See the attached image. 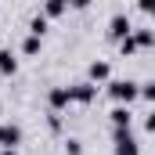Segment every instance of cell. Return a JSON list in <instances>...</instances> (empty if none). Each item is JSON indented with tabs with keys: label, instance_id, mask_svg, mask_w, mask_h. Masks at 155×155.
<instances>
[{
	"label": "cell",
	"instance_id": "30bf717a",
	"mask_svg": "<svg viewBox=\"0 0 155 155\" xmlns=\"http://www.w3.org/2000/svg\"><path fill=\"white\" fill-rule=\"evenodd\" d=\"M65 11H69L65 0H47V4H43V18H47V22H51V18H61Z\"/></svg>",
	"mask_w": 155,
	"mask_h": 155
},
{
	"label": "cell",
	"instance_id": "ac0fdd59",
	"mask_svg": "<svg viewBox=\"0 0 155 155\" xmlns=\"http://www.w3.org/2000/svg\"><path fill=\"white\" fill-rule=\"evenodd\" d=\"M144 130H148V134H155V112H148V116H144Z\"/></svg>",
	"mask_w": 155,
	"mask_h": 155
},
{
	"label": "cell",
	"instance_id": "4fadbf2b",
	"mask_svg": "<svg viewBox=\"0 0 155 155\" xmlns=\"http://www.w3.org/2000/svg\"><path fill=\"white\" fill-rule=\"evenodd\" d=\"M43 33H47V18H43V15H36V18L29 22V36H40V40H43Z\"/></svg>",
	"mask_w": 155,
	"mask_h": 155
},
{
	"label": "cell",
	"instance_id": "9c48e42d",
	"mask_svg": "<svg viewBox=\"0 0 155 155\" xmlns=\"http://www.w3.org/2000/svg\"><path fill=\"white\" fill-rule=\"evenodd\" d=\"M15 69H18V58L7 47H0V76H15Z\"/></svg>",
	"mask_w": 155,
	"mask_h": 155
},
{
	"label": "cell",
	"instance_id": "8fae6325",
	"mask_svg": "<svg viewBox=\"0 0 155 155\" xmlns=\"http://www.w3.org/2000/svg\"><path fill=\"white\" fill-rule=\"evenodd\" d=\"M40 47H43V40H40V36H25V40H22V54H25V58H36Z\"/></svg>",
	"mask_w": 155,
	"mask_h": 155
},
{
	"label": "cell",
	"instance_id": "3957f363",
	"mask_svg": "<svg viewBox=\"0 0 155 155\" xmlns=\"http://www.w3.org/2000/svg\"><path fill=\"white\" fill-rule=\"evenodd\" d=\"M108 36L116 40V43H123V40H126V36H134V25H130V18H126L123 11L108 18Z\"/></svg>",
	"mask_w": 155,
	"mask_h": 155
},
{
	"label": "cell",
	"instance_id": "277c9868",
	"mask_svg": "<svg viewBox=\"0 0 155 155\" xmlns=\"http://www.w3.org/2000/svg\"><path fill=\"white\" fill-rule=\"evenodd\" d=\"M69 90H72V105H90V101L97 97V87H94L90 79H83V83H72Z\"/></svg>",
	"mask_w": 155,
	"mask_h": 155
},
{
	"label": "cell",
	"instance_id": "ba28073f",
	"mask_svg": "<svg viewBox=\"0 0 155 155\" xmlns=\"http://www.w3.org/2000/svg\"><path fill=\"white\" fill-rule=\"evenodd\" d=\"M108 119H112V130H130L134 112H130V108H123V105H116V108L108 112Z\"/></svg>",
	"mask_w": 155,
	"mask_h": 155
},
{
	"label": "cell",
	"instance_id": "2e32d148",
	"mask_svg": "<svg viewBox=\"0 0 155 155\" xmlns=\"http://www.w3.org/2000/svg\"><path fill=\"white\" fill-rule=\"evenodd\" d=\"M137 11H141V15H148V18H155V0H141V4H137Z\"/></svg>",
	"mask_w": 155,
	"mask_h": 155
},
{
	"label": "cell",
	"instance_id": "7c38bea8",
	"mask_svg": "<svg viewBox=\"0 0 155 155\" xmlns=\"http://www.w3.org/2000/svg\"><path fill=\"white\" fill-rule=\"evenodd\" d=\"M134 40H137L141 51L144 47H155V29H134Z\"/></svg>",
	"mask_w": 155,
	"mask_h": 155
},
{
	"label": "cell",
	"instance_id": "5b68a950",
	"mask_svg": "<svg viewBox=\"0 0 155 155\" xmlns=\"http://www.w3.org/2000/svg\"><path fill=\"white\" fill-rule=\"evenodd\" d=\"M47 105H51V112H65V108L72 105V90H69V87H54V90L47 94Z\"/></svg>",
	"mask_w": 155,
	"mask_h": 155
},
{
	"label": "cell",
	"instance_id": "9a60e30c",
	"mask_svg": "<svg viewBox=\"0 0 155 155\" xmlns=\"http://www.w3.org/2000/svg\"><path fill=\"white\" fill-rule=\"evenodd\" d=\"M141 97L155 105V79H152V83H141Z\"/></svg>",
	"mask_w": 155,
	"mask_h": 155
},
{
	"label": "cell",
	"instance_id": "d6986e66",
	"mask_svg": "<svg viewBox=\"0 0 155 155\" xmlns=\"http://www.w3.org/2000/svg\"><path fill=\"white\" fill-rule=\"evenodd\" d=\"M0 155H18V148H0Z\"/></svg>",
	"mask_w": 155,
	"mask_h": 155
},
{
	"label": "cell",
	"instance_id": "7a4b0ae2",
	"mask_svg": "<svg viewBox=\"0 0 155 155\" xmlns=\"http://www.w3.org/2000/svg\"><path fill=\"white\" fill-rule=\"evenodd\" d=\"M112 152L116 155H141V144L134 130H112Z\"/></svg>",
	"mask_w": 155,
	"mask_h": 155
},
{
	"label": "cell",
	"instance_id": "52a82bcc",
	"mask_svg": "<svg viewBox=\"0 0 155 155\" xmlns=\"http://www.w3.org/2000/svg\"><path fill=\"white\" fill-rule=\"evenodd\" d=\"M22 144V130L15 123H4L0 126V148H18Z\"/></svg>",
	"mask_w": 155,
	"mask_h": 155
},
{
	"label": "cell",
	"instance_id": "6da1fadb",
	"mask_svg": "<svg viewBox=\"0 0 155 155\" xmlns=\"http://www.w3.org/2000/svg\"><path fill=\"white\" fill-rule=\"evenodd\" d=\"M105 90H108V97L116 105H123V108H130L141 97V83H134V79H112V83H105Z\"/></svg>",
	"mask_w": 155,
	"mask_h": 155
},
{
	"label": "cell",
	"instance_id": "5bb4252c",
	"mask_svg": "<svg viewBox=\"0 0 155 155\" xmlns=\"http://www.w3.org/2000/svg\"><path fill=\"white\" fill-rule=\"evenodd\" d=\"M137 51H141V47H137V40H134V36H126L123 43H119V54H123V58H130V54H137Z\"/></svg>",
	"mask_w": 155,
	"mask_h": 155
},
{
	"label": "cell",
	"instance_id": "e0dca14e",
	"mask_svg": "<svg viewBox=\"0 0 155 155\" xmlns=\"http://www.w3.org/2000/svg\"><path fill=\"white\" fill-rule=\"evenodd\" d=\"M65 152L69 155H83V144H79L76 137H69V141H65Z\"/></svg>",
	"mask_w": 155,
	"mask_h": 155
},
{
	"label": "cell",
	"instance_id": "8992f818",
	"mask_svg": "<svg viewBox=\"0 0 155 155\" xmlns=\"http://www.w3.org/2000/svg\"><path fill=\"white\" fill-rule=\"evenodd\" d=\"M87 79H90L94 87H97V83H112V65H108V61H90Z\"/></svg>",
	"mask_w": 155,
	"mask_h": 155
}]
</instances>
